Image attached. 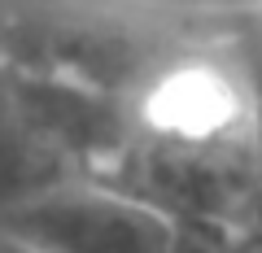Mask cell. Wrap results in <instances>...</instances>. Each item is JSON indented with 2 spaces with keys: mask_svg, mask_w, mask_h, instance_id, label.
Instances as JSON below:
<instances>
[{
  "mask_svg": "<svg viewBox=\"0 0 262 253\" xmlns=\"http://www.w3.org/2000/svg\"><path fill=\"white\" fill-rule=\"evenodd\" d=\"M0 253H44V249H35V244H27L22 236H13V232L0 227Z\"/></svg>",
  "mask_w": 262,
  "mask_h": 253,
  "instance_id": "obj_2",
  "label": "cell"
},
{
  "mask_svg": "<svg viewBox=\"0 0 262 253\" xmlns=\"http://www.w3.org/2000/svg\"><path fill=\"white\" fill-rule=\"evenodd\" d=\"M0 227L44 253H170L179 218L136 188L75 175L0 205Z\"/></svg>",
  "mask_w": 262,
  "mask_h": 253,
  "instance_id": "obj_1",
  "label": "cell"
}]
</instances>
